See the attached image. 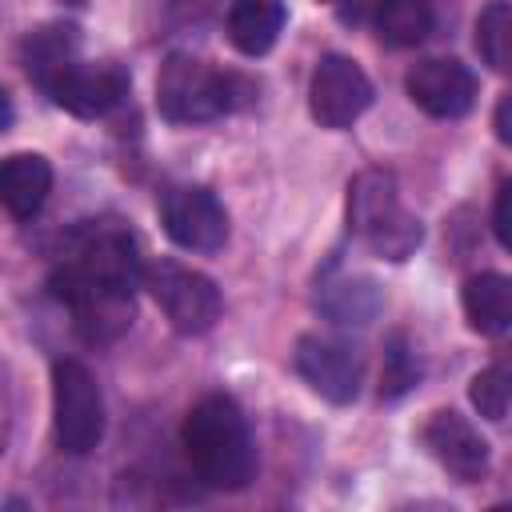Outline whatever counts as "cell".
<instances>
[{"label": "cell", "instance_id": "cell-11", "mask_svg": "<svg viewBox=\"0 0 512 512\" xmlns=\"http://www.w3.org/2000/svg\"><path fill=\"white\" fill-rule=\"evenodd\" d=\"M404 88L412 96V104L436 120H456L464 112H472L476 104V76L468 64L460 60H444V56H432V60H420L408 68L404 76Z\"/></svg>", "mask_w": 512, "mask_h": 512}, {"label": "cell", "instance_id": "cell-18", "mask_svg": "<svg viewBox=\"0 0 512 512\" xmlns=\"http://www.w3.org/2000/svg\"><path fill=\"white\" fill-rule=\"evenodd\" d=\"M476 52L492 72L512 68V4L488 0L476 16Z\"/></svg>", "mask_w": 512, "mask_h": 512}, {"label": "cell", "instance_id": "cell-22", "mask_svg": "<svg viewBox=\"0 0 512 512\" xmlns=\"http://www.w3.org/2000/svg\"><path fill=\"white\" fill-rule=\"evenodd\" d=\"M492 232L500 248H512V184H500L496 208H492Z\"/></svg>", "mask_w": 512, "mask_h": 512}, {"label": "cell", "instance_id": "cell-13", "mask_svg": "<svg viewBox=\"0 0 512 512\" xmlns=\"http://www.w3.org/2000/svg\"><path fill=\"white\" fill-rule=\"evenodd\" d=\"M52 192V164L40 152H16L0 160V204L16 220H32Z\"/></svg>", "mask_w": 512, "mask_h": 512}, {"label": "cell", "instance_id": "cell-20", "mask_svg": "<svg viewBox=\"0 0 512 512\" xmlns=\"http://www.w3.org/2000/svg\"><path fill=\"white\" fill-rule=\"evenodd\" d=\"M416 380H420V360H416L408 336H404V332H392L388 344H384V376H380V392H384L388 400H396V396H404Z\"/></svg>", "mask_w": 512, "mask_h": 512}, {"label": "cell", "instance_id": "cell-21", "mask_svg": "<svg viewBox=\"0 0 512 512\" xmlns=\"http://www.w3.org/2000/svg\"><path fill=\"white\" fill-rule=\"evenodd\" d=\"M476 412L484 420H504L508 416V396H512V376H508V364H492L484 372L472 376V388H468Z\"/></svg>", "mask_w": 512, "mask_h": 512}, {"label": "cell", "instance_id": "cell-3", "mask_svg": "<svg viewBox=\"0 0 512 512\" xmlns=\"http://www.w3.org/2000/svg\"><path fill=\"white\" fill-rule=\"evenodd\" d=\"M256 100V84L236 72H220L200 56L172 52L156 76V108L172 124H200L240 112Z\"/></svg>", "mask_w": 512, "mask_h": 512}, {"label": "cell", "instance_id": "cell-2", "mask_svg": "<svg viewBox=\"0 0 512 512\" xmlns=\"http://www.w3.org/2000/svg\"><path fill=\"white\" fill-rule=\"evenodd\" d=\"M180 444H184L192 472L208 488L240 492L256 476V448H252L248 420H244L240 404L224 392L200 396L188 408V416L180 424Z\"/></svg>", "mask_w": 512, "mask_h": 512}, {"label": "cell", "instance_id": "cell-4", "mask_svg": "<svg viewBox=\"0 0 512 512\" xmlns=\"http://www.w3.org/2000/svg\"><path fill=\"white\" fill-rule=\"evenodd\" d=\"M348 232L380 260H408L420 240L424 228L420 220L400 204V188L396 176L384 168H364L352 176L348 184Z\"/></svg>", "mask_w": 512, "mask_h": 512}, {"label": "cell", "instance_id": "cell-23", "mask_svg": "<svg viewBox=\"0 0 512 512\" xmlns=\"http://www.w3.org/2000/svg\"><path fill=\"white\" fill-rule=\"evenodd\" d=\"M492 128H496V140H500V144H512V96H500Z\"/></svg>", "mask_w": 512, "mask_h": 512}, {"label": "cell", "instance_id": "cell-9", "mask_svg": "<svg viewBox=\"0 0 512 512\" xmlns=\"http://www.w3.org/2000/svg\"><path fill=\"white\" fill-rule=\"evenodd\" d=\"M160 224L172 244L188 252H220L228 240V212L216 200V192L200 184H172L160 192Z\"/></svg>", "mask_w": 512, "mask_h": 512}, {"label": "cell", "instance_id": "cell-7", "mask_svg": "<svg viewBox=\"0 0 512 512\" xmlns=\"http://www.w3.org/2000/svg\"><path fill=\"white\" fill-rule=\"evenodd\" d=\"M128 84L132 80H128V72L120 64H112V60L88 64L80 56L64 60L60 68H52L40 80V88L52 96V104L72 112V116H80V120H96V116L112 112L128 96Z\"/></svg>", "mask_w": 512, "mask_h": 512}, {"label": "cell", "instance_id": "cell-12", "mask_svg": "<svg viewBox=\"0 0 512 512\" xmlns=\"http://www.w3.org/2000/svg\"><path fill=\"white\" fill-rule=\"evenodd\" d=\"M424 448L460 484H476L488 472V440L472 428V420H464L452 408H440V412L428 416V424H424Z\"/></svg>", "mask_w": 512, "mask_h": 512}, {"label": "cell", "instance_id": "cell-15", "mask_svg": "<svg viewBox=\"0 0 512 512\" xmlns=\"http://www.w3.org/2000/svg\"><path fill=\"white\" fill-rule=\"evenodd\" d=\"M284 0H236L228 8V40L244 56H264L284 32Z\"/></svg>", "mask_w": 512, "mask_h": 512}, {"label": "cell", "instance_id": "cell-16", "mask_svg": "<svg viewBox=\"0 0 512 512\" xmlns=\"http://www.w3.org/2000/svg\"><path fill=\"white\" fill-rule=\"evenodd\" d=\"M316 308L332 320V324H344V328H364L376 320V312L384 308V296H380V284L368 280V276H348V280H324L320 284V296H316Z\"/></svg>", "mask_w": 512, "mask_h": 512}, {"label": "cell", "instance_id": "cell-17", "mask_svg": "<svg viewBox=\"0 0 512 512\" xmlns=\"http://www.w3.org/2000/svg\"><path fill=\"white\" fill-rule=\"evenodd\" d=\"M432 0H376V32L392 48H412L432 32Z\"/></svg>", "mask_w": 512, "mask_h": 512}, {"label": "cell", "instance_id": "cell-5", "mask_svg": "<svg viewBox=\"0 0 512 512\" xmlns=\"http://www.w3.org/2000/svg\"><path fill=\"white\" fill-rule=\"evenodd\" d=\"M52 436L68 456H88L104 440V396L88 364H52Z\"/></svg>", "mask_w": 512, "mask_h": 512}, {"label": "cell", "instance_id": "cell-8", "mask_svg": "<svg viewBox=\"0 0 512 512\" xmlns=\"http://www.w3.org/2000/svg\"><path fill=\"white\" fill-rule=\"evenodd\" d=\"M372 80L352 56L328 52L316 60L308 80V108L320 128H352L372 104Z\"/></svg>", "mask_w": 512, "mask_h": 512}, {"label": "cell", "instance_id": "cell-19", "mask_svg": "<svg viewBox=\"0 0 512 512\" xmlns=\"http://www.w3.org/2000/svg\"><path fill=\"white\" fill-rule=\"evenodd\" d=\"M80 56V36L72 24H48V28H36L28 40H24V68L28 76L40 84L52 68H60L64 60Z\"/></svg>", "mask_w": 512, "mask_h": 512}, {"label": "cell", "instance_id": "cell-6", "mask_svg": "<svg viewBox=\"0 0 512 512\" xmlns=\"http://www.w3.org/2000/svg\"><path fill=\"white\" fill-rule=\"evenodd\" d=\"M140 284L152 292V300L160 304V312L168 316V324L184 336H204L216 320H220V288L212 284V276L184 268L176 260H152L140 272Z\"/></svg>", "mask_w": 512, "mask_h": 512}, {"label": "cell", "instance_id": "cell-1", "mask_svg": "<svg viewBox=\"0 0 512 512\" xmlns=\"http://www.w3.org/2000/svg\"><path fill=\"white\" fill-rule=\"evenodd\" d=\"M140 272V248L120 220H84L68 232L48 288L72 312L76 332L104 344L132 324Z\"/></svg>", "mask_w": 512, "mask_h": 512}, {"label": "cell", "instance_id": "cell-10", "mask_svg": "<svg viewBox=\"0 0 512 512\" xmlns=\"http://www.w3.org/2000/svg\"><path fill=\"white\" fill-rule=\"evenodd\" d=\"M296 372L304 376V384L332 400V404H352L360 396V376H364V356L352 340L344 336H320L308 332L296 340Z\"/></svg>", "mask_w": 512, "mask_h": 512}, {"label": "cell", "instance_id": "cell-14", "mask_svg": "<svg viewBox=\"0 0 512 512\" xmlns=\"http://www.w3.org/2000/svg\"><path fill=\"white\" fill-rule=\"evenodd\" d=\"M460 304L480 336H504L512 324V280L504 272H476L464 280Z\"/></svg>", "mask_w": 512, "mask_h": 512}, {"label": "cell", "instance_id": "cell-24", "mask_svg": "<svg viewBox=\"0 0 512 512\" xmlns=\"http://www.w3.org/2000/svg\"><path fill=\"white\" fill-rule=\"evenodd\" d=\"M12 120H16V108H12V96L0 88V132H8L12 128Z\"/></svg>", "mask_w": 512, "mask_h": 512}]
</instances>
